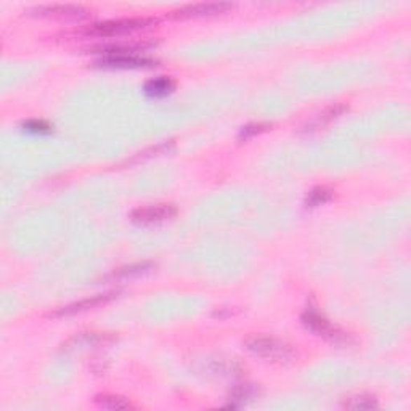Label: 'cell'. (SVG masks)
<instances>
[{
    "instance_id": "1",
    "label": "cell",
    "mask_w": 411,
    "mask_h": 411,
    "mask_svg": "<svg viewBox=\"0 0 411 411\" xmlns=\"http://www.w3.org/2000/svg\"><path fill=\"white\" fill-rule=\"evenodd\" d=\"M158 25V18H148V16H133V18H118L107 20L100 23L90 25L82 31L87 37H114L129 34V32L149 29Z\"/></svg>"
},
{
    "instance_id": "2",
    "label": "cell",
    "mask_w": 411,
    "mask_h": 411,
    "mask_svg": "<svg viewBox=\"0 0 411 411\" xmlns=\"http://www.w3.org/2000/svg\"><path fill=\"white\" fill-rule=\"evenodd\" d=\"M244 346L249 352L274 363L292 362L297 355L290 344L270 336H251L244 341Z\"/></svg>"
},
{
    "instance_id": "3",
    "label": "cell",
    "mask_w": 411,
    "mask_h": 411,
    "mask_svg": "<svg viewBox=\"0 0 411 411\" xmlns=\"http://www.w3.org/2000/svg\"><path fill=\"white\" fill-rule=\"evenodd\" d=\"M301 321L307 330L315 332L316 336L326 339V341L336 344V346H351L353 342V339L349 332L342 331L336 325H332L330 320L325 318L323 315H320L315 309L305 310L301 316Z\"/></svg>"
},
{
    "instance_id": "4",
    "label": "cell",
    "mask_w": 411,
    "mask_h": 411,
    "mask_svg": "<svg viewBox=\"0 0 411 411\" xmlns=\"http://www.w3.org/2000/svg\"><path fill=\"white\" fill-rule=\"evenodd\" d=\"M31 15L41 16V18H53V20H71L79 21L90 16V12L82 5L74 4H47L37 5L29 10Z\"/></svg>"
},
{
    "instance_id": "5",
    "label": "cell",
    "mask_w": 411,
    "mask_h": 411,
    "mask_svg": "<svg viewBox=\"0 0 411 411\" xmlns=\"http://www.w3.org/2000/svg\"><path fill=\"white\" fill-rule=\"evenodd\" d=\"M235 5L230 2H199L183 5V7L170 12V18L188 20V18H203V16H215L229 12Z\"/></svg>"
},
{
    "instance_id": "6",
    "label": "cell",
    "mask_w": 411,
    "mask_h": 411,
    "mask_svg": "<svg viewBox=\"0 0 411 411\" xmlns=\"http://www.w3.org/2000/svg\"><path fill=\"white\" fill-rule=\"evenodd\" d=\"M175 215L177 208L174 204H156L133 209L130 214V220L135 225H153L170 220L172 217H175Z\"/></svg>"
},
{
    "instance_id": "7",
    "label": "cell",
    "mask_w": 411,
    "mask_h": 411,
    "mask_svg": "<svg viewBox=\"0 0 411 411\" xmlns=\"http://www.w3.org/2000/svg\"><path fill=\"white\" fill-rule=\"evenodd\" d=\"M156 65V60L142 57V55H118V57H103L98 60L95 66L107 69H138L151 68Z\"/></svg>"
},
{
    "instance_id": "8",
    "label": "cell",
    "mask_w": 411,
    "mask_h": 411,
    "mask_svg": "<svg viewBox=\"0 0 411 411\" xmlns=\"http://www.w3.org/2000/svg\"><path fill=\"white\" fill-rule=\"evenodd\" d=\"M118 296V292H105V294H97V296L82 299L79 302L65 305V307H60L58 310H55L53 314H50V316H69V315H76L81 312H87V310L97 309L100 305L108 304L109 301Z\"/></svg>"
},
{
    "instance_id": "9",
    "label": "cell",
    "mask_w": 411,
    "mask_h": 411,
    "mask_svg": "<svg viewBox=\"0 0 411 411\" xmlns=\"http://www.w3.org/2000/svg\"><path fill=\"white\" fill-rule=\"evenodd\" d=\"M154 46L153 42L140 41V42H118V43H108V46H98L93 50L97 53H102L103 57H118V55H138L140 52L151 48Z\"/></svg>"
},
{
    "instance_id": "10",
    "label": "cell",
    "mask_w": 411,
    "mask_h": 411,
    "mask_svg": "<svg viewBox=\"0 0 411 411\" xmlns=\"http://www.w3.org/2000/svg\"><path fill=\"white\" fill-rule=\"evenodd\" d=\"M349 109L347 105L344 103H336V105H331V107L325 108L321 113H318L316 116H314V119H310L307 124L302 127V132H315V130H320L323 129L325 126L330 124L335 119H337L339 116H342L346 111Z\"/></svg>"
},
{
    "instance_id": "11",
    "label": "cell",
    "mask_w": 411,
    "mask_h": 411,
    "mask_svg": "<svg viewBox=\"0 0 411 411\" xmlns=\"http://www.w3.org/2000/svg\"><path fill=\"white\" fill-rule=\"evenodd\" d=\"M259 397V389L254 384H240L231 389L229 393V407L236 408L243 407V405H248L252 402L254 398Z\"/></svg>"
},
{
    "instance_id": "12",
    "label": "cell",
    "mask_w": 411,
    "mask_h": 411,
    "mask_svg": "<svg viewBox=\"0 0 411 411\" xmlns=\"http://www.w3.org/2000/svg\"><path fill=\"white\" fill-rule=\"evenodd\" d=\"M175 82L168 76L154 77V79H149L145 84V93L148 97L153 98H163L169 93L174 92Z\"/></svg>"
},
{
    "instance_id": "13",
    "label": "cell",
    "mask_w": 411,
    "mask_h": 411,
    "mask_svg": "<svg viewBox=\"0 0 411 411\" xmlns=\"http://www.w3.org/2000/svg\"><path fill=\"white\" fill-rule=\"evenodd\" d=\"M95 403L100 408L105 410H113V411H122V410H133L135 405H133L130 400L121 396H113V393H102V396H97Z\"/></svg>"
},
{
    "instance_id": "14",
    "label": "cell",
    "mask_w": 411,
    "mask_h": 411,
    "mask_svg": "<svg viewBox=\"0 0 411 411\" xmlns=\"http://www.w3.org/2000/svg\"><path fill=\"white\" fill-rule=\"evenodd\" d=\"M174 140H169V142H163V143H158L156 147H149L147 149H143V151L133 154L130 159H127L126 163L127 164H137V163H142V161H147V159H151V158H156L161 156V154H166L169 153L172 148H174Z\"/></svg>"
},
{
    "instance_id": "15",
    "label": "cell",
    "mask_w": 411,
    "mask_h": 411,
    "mask_svg": "<svg viewBox=\"0 0 411 411\" xmlns=\"http://www.w3.org/2000/svg\"><path fill=\"white\" fill-rule=\"evenodd\" d=\"M156 264L153 262H140V264H132L127 267H122V269L114 270L111 274V278H130V276H140L145 275L148 271H151Z\"/></svg>"
},
{
    "instance_id": "16",
    "label": "cell",
    "mask_w": 411,
    "mask_h": 411,
    "mask_svg": "<svg viewBox=\"0 0 411 411\" xmlns=\"http://www.w3.org/2000/svg\"><path fill=\"white\" fill-rule=\"evenodd\" d=\"M376 407H377L376 397L368 396V393H360V396L351 397L344 402V408H349V410H373Z\"/></svg>"
},
{
    "instance_id": "17",
    "label": "cell",
    "mask_w": 411,
    "mask_h": 411,
    "mask_svg": "<svg viewBox=\"0 0 411 411\" xmlns=\"http://www.w3.org/2000/svg\"><path fill=\"white\" fill-rule=\"evenodd\" d=\"M332 190L328 187H316L312 191L307 194V199H305V204L307 208H318V206L326 204L332 198Z\"/></svg>"
},
{
    "instance_id": "18",
    "label": "cell",
    "mask_w": 411,
    "mask_h": 411,
    "mask_svg": "<svg viewBox=\"0 0 411 411\" xmlns=\"http://www.w3.org/2000/svg\"><path fill=\"white\" fill-rule=\"evenodd\" d=\"M269 129H270L269 124H260V122L259 124H249L246 127H243L238 138H240V140H249V138H252L254 135H259V133H262Z\"/></svg>"
},
{
    "instance_id": "19",
    "label": "cell",
    "mask_w": 411,
    "mask_h": 411,
    "mask_svg": "<svg viewBox=\"0 0 411 411\" xmlns=\"http://www.w3.org/2000/svg\"><path fill=\"white\" fill-rule=\"evenodd\" d=\"M25 129L27 132H34V133H48L50 130H52V127L43 121H27L25 122Z\"/></svg>"
}]
</instances>
